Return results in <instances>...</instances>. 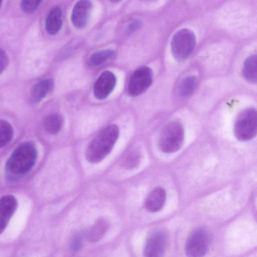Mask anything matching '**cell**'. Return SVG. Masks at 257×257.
Masks as SVG:
<instances>
[{
  "label": "cell",
  "instance_id": "obj_11",
  "mask_svg": "<svg viewBox=\"0 0 257 257\" xmlns=\"http://www.w3.org/2000/svg\"><path fill=\"white\" fill-rule=\"evenodd\" d=\"M17 206V199L12 195H6L0 198V234L7 226Z\"/></svg>",
  "mask_w": 257,
  "mask_h": 257
},
{
  "label": "cell",
  "instance_id": "obj_20",
  "mask_svg": "<svg viewBox=\"0 0 257 257\" xmlns=\"http://www.w3.org/2000/svg\"><path fill=\"white\" fill-rule=\"evenodd\" d=\"M114 54V51L111 49L100 50L92 54L90 58V62L94 66H99L112 58Z\"/></svg>",
  "mask_w": 257,
  "mask_h": 257
},
{
  "label": "cell",
  "instance_id": "obj_21",
  "mask_svg": "<svg viewBox=\"0 0 257 257\" xmlns=\"http://www.w3.org/2000/svg\"><path fill=\"white\" fill-rule=\"evenodd\" d=\"M43 0H21V8L26 14L33 13L39 7Z\"/></svg>",
  "mask_w": 257,
  "mask_h": 257
},
{
  "label": "cell",
  "instance_id": "obj_13",
  "mask_svg": "<svg viewBox=\"0 0 257 257\" xmlns=\"http://www.w3.org/2000/svg\"><path fill=\"white\" fill-rule=\"evenodd\" d=\"M62 11L60 8L55 7L48 14L45 21V29L51 35L57 34L62 27Z\"/></svg>",
  "mask_w": 257,
  "mask_h": 257
},
{
  "label": "cell",
  "instance_id": "obj_16",
  "mask_svg": "<svg viewBox=\"0 0 257 257\" xmlns=\"http://www.w3.org/2000/svg\"><path fill=\"white\" fill-rule=\"evenodd\" d=\"M242 75L248 82L256 83L257 81V57L252 55L244 61Z\"/></svg>",
  "mask_w": 257,
  "mask_h": 257
},
{
  "label": "cell",
  "instance_id": "obj_23",
  "mask_svg": "<svg viewBox=\"0 0 257 257\" xmlns=\"http://www.w3.org/2000/svg\"><path fill=\"white\" fill-rule=\"evenodd\" d=\"M82 244L83 237L82 235L77 234L72 240L70 244L71 249L73 251H77L81 248Z\"/></svg>",
  "mask_w": 257,
  "mask_h": 257
},
{
  "label": "cell",
  "instance_id": "obj_14",
  "mask_svg": "<svg viewBox=\"0 0 257 257\" xmlns=\"http://www.w3.org/2000/svg\"><path fill=\"white\" fill-rule=\"evenodd\" d=\"M54 82L51 79H45L36 83L31 92V99L34 103L41 101L52 90Z\"/></svg>",
  "mask_w": 257,
  "mask_h": 257
},
{
  "label": "cell",
  "instance_id": "obj_15",
  "mask_svg": "<svg viewBox=\"0 0 257 257\" xmlns=\"http://www.w3.org/2000/svg\"><path fill=\"white\" fill-rule=\"evenodd\" d=\"M109 228L108 222L104 218L97 220L87 233V239L90 242H96L101 239Z\"/></svg>",
  "mask_w": 257,
  "mask_h": 257
},
{
  "label": "cell",
  "instance_id": "obj_8",
  "mask_svg": "<svg viewBox=\"0 0 257 257\" xmlns=\"http://www.w3.org/2000/svg\"><path fill=\"white\" fill-rule=\"evenodd\" d=\"M167 234L164 231H154L146 240L144 250V255L147 257L163 256L167 248Z\"/></svg>",
  "mask_w": 257,
  "mask_h": 257
},
{
  "label": "cell",
  "instance_id": "obj_1",
  "mask_svg": "<svg viewBox=\"0 0 257 257\" xmlns=\"http://www.w3.org/2000/svg\"><path fill=\"white\" fill-rule=\"evenodd\" d=\"M37 156L35 144L26 142L20 145L12 153L6 164L9 179L16 180L27 174L34 166Z\"/></svg>",
  "mask_w": 257,
  "mask_h": 257
},
{
  "label": "cell",
  "instance_id": "obj_19",
  "mask_svg": "<svg viewBox=\"0 0 257 257\" xmlns=\"http://www.w3.org/2000/svg\"><path fill=\"white\" fill-rule=\"evenodd\" d=\"M13 130L11 124L3 119H0V148L7 145L11 141Z\"/></svg>",
  "mask_w": 257,
  "mask_h": 257
},
{
  "label": "cell",
  "instance_id": "obj_12",
  "mask_svg": "<svg viewBox=\"0 0 257 257\" xmlns=\"http://www.w3.org/2000/svg\"><path fill=\"white\" fill-rule=\"evenodd\" d=\"M166 198V193L164 189L161 187H157L146 197L145 207L149 212H157L163 207Z\"/></svg>",
  "mask_w": 257,
  "mask_h": 257
},
{
  "label": "cell",
  "instance_id": "obj_4",
  "mask_svg": "<svg viewBox=\"0 0 257 257\" xmlns=\"http://www.w3.org/2000/svg\"><path fill=\"white\" fill-rule=\"evenodd\" d=\"M257 133V113L255 108L250 107L242 111L237 116L234 123V134L241 142L253 139Z\"/></svg>",
  "mask_w": 257,
  "mask_h": 257
},
{
  "label": "cell",
  "instance_id": "obj_18",
  "mask_svg": "<svg viewBox=\"0 0 257 257\" xmlns=\"http://www.w3.org/2000/svg\"><path fill=\"white\" fill-rule=\"evenodd\" d=\"M197 85L196 78L194 76H188L183 78L180 83L178 92L181 96L190 95L195 90Z\"/></svg>",
  "mask_w": 257,
  "mask_h": 257
},
{
  "label": "cell",
  "instance_id": "obj_10",
  "mask_svg": "<svg viewBox=\"0 0 257 257\" xmlns=\"http://www.w3.org/2000/svg\"><path fill=\"white\" fill-rule=\"evenodd\" d=\"M92 4L90 0H79L74 5L71 14V22L75 27L81 29L87 25Z\"/></svg>",
  "mask_w": 257,
  "mask_h": 257
},
{
  "label": "cell",
  "instance_id": "obj_2",
  "mask_svg": "<svg viewBox=\"0 0 257 257\" xmlns=\"http://www.w3.org/2000/svg\"><path fill=\"white\" fill-rule=\"evenodd\" d=\"M118 135V127L115 124L102 129L89 144L85 153L86 160L92 163L101 161L111 152Z\"/></svg>",
  "mask_w": 257,
  "mask_h": 257
},
{
  "label": "cell",
  "instance_id": "obj_3",
  "mask_svg": "<svg viewBox=\"0 0 257 257\" xmlns=\"http://www.w3.org/2000/svg\"><path fill=\"white\" fill-rule=\"evenodd\" d=\"M184 131L182 123L177 120L172 121L163 128L159 138V147L163 152L174 153L182 146Z\"/></svg>",
  "mask_w": 257,
  "mask_h": 257
},
{
  "label": "cell",
  "instance_id": "obj_24",
  "mask_svg": "<svg viewBox=\"0 0 257 257\" xmlns=\"http://www.w3.org/2000/svg\"><path fill=\"white\" fill-rule=\"evenodd\" d=\"M142 25V22L140 20L135 19L133 20L127 26L126 33L130 34L134 33L140 29Z\"/></svg>",
  "mask_w": 257,
  "mask_h": 257
},
{
  "label": "cell",
  "instance_id": "obj_6",
  "mask_svg": "<svg viewBox=\"0 0 257 257\" xmlns=\"http://www.w3.org/2000/svg\"><path fill=\"white\" fill-rule=\"evenodd\" d=\"M211 242L209 231L203 227L192 231L188 237L185 245L186 254L190 257H200L208 252Z\"/></svg>",
  "mask_w": 257,
  "mask_h": 257
},
{
  "label": "cell",
  "instance_id": "obj_17",
  "mask_svg": "<svg viewBox=\"0 0 257 257\" xmlns=\"http://www.w3.org/2000/svg\"><path fill=\"white\" fill-rule=\"evenodd\" d=\"M63 124L62 116L56 113L47 116L44 121V125L47 132L51 134L58 133L62 128Z\"/></svg>",
  "mask_w": 257,
  "mask_h": 257
},
{
  "label": "cell",
  "instance_id": "obj_22",
  "mask_svg": "<svg viewBox=\"0 0 257 257\" xmlns=\"http://www.w3.org/2000/svg\"><path fill=\"white\" fill-rule=\"evenodd\" d=\"M140 158V156L138 153L133 152L125 158L121 165L125 169H133L139 164Z\"/></svg>",
  "mask_w": 257,
  "mask_h": 257
},
{
  "label": "cell",
  "instance_id": "obj_5",
  "mask_svg": "<svg viewBox=\"0 0 257 257\" xmlns=\"http://www.w3.org/2000/svg\"><path fill=\"white\" fill-rule=\"evenodd\" d=\"M195 45V36L192 31L188 29L180 30L171 39L172 55L177 60L183 61L191 55Z\"/></svg>",
  "mask_w": 257,
  "mask_h": 257
},
{
  "label": "cell",
  "instance_id": "obj_27",
  "mask_svg": "<svg viewBox=\"0 0 257 257\" xmlns=\"http://www.w3.org/2000/svg\"><path fill=\"white\" fill-rule=\"evenodd\" d=\"M4 0H0V9L2 6L3 2Z\"/></svg>",
  "mask_w": 257,
  "mask_h": 257
},
{
  "label": "cell",
  "instance_id": "obj_7",
  "mask_svg": "<svg viewBox=\"0 0 257 257\" xmlns=\"http://www.w3.org/2000/svg\"><path fill=\"white\" fill-rule=\"evenodd\" d=\"M153 81V72L147 66H143L137 69L131 76L128 85V92L130 95L137 96L146 91Z\"/></svg>",
  "mask_w": 257,
  "mask_h": 257
},
{
  "label": "cell",
  "instance_id": "obj_9",
  "mask_svg": "<svg viewBox=\"0 0 257 257\" xmlns=\"http://www.w3.org/2000/svg\"><path fill=\"white\" fill-rule=\"evenodd\" d=\"M116 77L110 71L103 72L97 78L93 86V93L98 99L106 98L113 90L116 84Z\"/></svg>",
  "mask_w": 257,
  "mask_h": 257
},
{
  "label": "cell",
  "instance_id": "obj_26",
  "mask_svg": "<svg viewBox=\"0 0 257 257\" xmlns=\"http://www.w3.org/2000/svg\"><path fill=\"white\" fill-rule=\"evenodd\" d=\"M110 1L113 3H117L120 2L122 0H110Z\"/></svg>",
  "mask_w": 257,
  "mask_h": 257
},
{
  "label": "cell",
  "instance_id": "obj_25",
  "mask_svg": "<svg viewBox=\"0 0 257 257\" xmlns=\"http://www.w3.org/2000/svg\"><path fill=\"white\" fill-rule=\"evenodd\" d=\"M8 63L9 59L7 53L0 48V74L6 68Z\"/></svg>",
  "mask_w": 257,
  "mask_h": 257
}]
</instances>
